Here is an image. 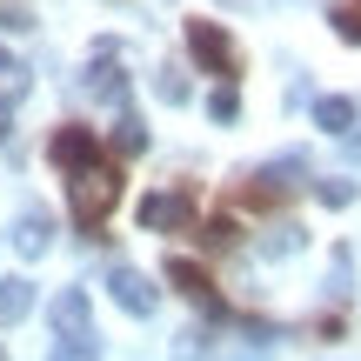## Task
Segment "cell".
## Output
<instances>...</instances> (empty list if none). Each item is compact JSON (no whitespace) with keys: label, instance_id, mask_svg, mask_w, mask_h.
<instances>
[{"label":"cell","instance_id":"6da1fadb","mask_svg":"<svg viewBox=\"0 0 361 361\" xmlns=\"http://www.w3.org/2000/svg\"><path fill=\"white\" fill-rule=\"evenodd\" d=\"M47 154H54V168L67 174V207H74V228H80V234H101L107 214H114V201H121V161H107L101 134L80 128V121L54 128Z\"/></svg>","mask_w":361,"mask_h":361},{"label":"cell","instance_id":"7a4b0ae2","mask_svg":"<svg viewBox=\"0 0 361 361\" xmlns=\"http://www.w3.org/2000/svg\"><path fill=\"white\" fill-rule=\"evenodd\" d=\"M188 54L207 67V74H221V80L241 74V47H234V34L214 27V20H188Z\"/></svg>","mask_w":361,"mask_h":361},{"label":"cell","instance_id":"3957f363","mask_svg":"<svg viewBox=\"0 0 361 361\" xmlns=\"http://www.w3.org/2000/svg\"><path fill=\"white\" fill-rule=\"evenodd\" d=\"M141 228H147V234H180V228H194V194H188V188L147 194V201H141Z\"/></svg>","mask_w":361,"mask_h":361},{"label":"cell","instance_id":"277c9868","mask_svg":"<svg viewBox=\"0 0 361 361\" xmlns=\"http://www.w3.org/2000/svg\"><path fill=\"white\" fill-rule=\"evenodd\" d=\"M54 335H61V341H94L87 288H61V295H54Z\"/></svg>","mask_w":361,"mask_h":361},{"label":"cell","instance_id":"5b68a950","mask_svg":"<svg viewBox=\"0 0 361 361\" xmlns=\"http://www.w3.org/2000/svg\"><path fill=\"white\" fill-rule=\"evenodd\" d=\"M168 281H174V288H180V295H188L201 314H228V301L214 295V281H207V268H201V261H180V255H174V261H168Z\"/></svg>","mask_w":361,"mask_h":361},{"label":"cell","instance_id":"8992f818","mask_svg":"<svg viewBox=\"0 0 361 361\" xmlns=\"http://www.w3.org/2000/svg\"><path fill=\"white\" fill-rule=\"evenodd\" d=\"M107 295H114V301H121L128 314H141V322H147V314L161 308V295L147 288V274H134V268H114V274H107Z\"/></svg>","mask_w":361,"mask_h":361},{"label":"cell","instance_id":"52a82bcc","mask_svg":"<svg viewBox=\"0 0 361 361\" xmlns=\"http://www.w3.org/2000/svg\"><path fill=\"white\" fill-rule=\"evenodd\" d=\"M7 241H13V255H27V261H34V255H47V247H54V221L40 214V207H27V214L13 221V234H7Z\"/></svg>","mask_w":361,"mask_h":361},{"label":"cell","instance_id":"ba28073f","mask_svg":"<svg viewBox=\"0 0 361 361\" xmlns=\"http://www.w3.org/2000/svg\"><path fill=\"white\" fill-rule=\"evenodd\" d=\"M295 174H301V161H281V168H261L255 180H247V201H255V207H274L281 194H295Z\"/></svg>","mask_w":361,"mask_h":361},{"label":"cell","instance_id":"9c48e42d","mask_svg":"<svg viewBox=\"0 0 361 361\" xmlns=\"http://www.w3.org/2000/svg\"><path fill=\"white\" fill-rule=\"evenodd\" d=\"M87 94H101V101H121V94H128V80H121V67H114V47L94 54V67H87Z\"/></svg>","mask_w":361,"mask_h":361},{"label":"cell","instance_id":"30bf717a","mask_svg":"<svg viewBox=\"0 0 361 361\" xmlns=\"http://www.w3.org/2000/svg\"><path fill=\"white\" fill-rule=\"evenodd\" d=\"M355 114H361V107L348 101V94H322V101H314V128H322V134H348Z\"/></svg>","mask_w":361,"mask_h":361},{"label":"cell","instance_id":"8fae6325","mask_svg":"<svg viewBox=\"0 0 361 361\" xmlns=\"http://www.w3.org/2000/svg\"><path fill=\"white\" fill-rule=\"evenodd\" d=\"M20 314H34V281L7 274V281H0V328H7V322H20Z\"/></svg>","mask_w":361,"mask_h":361},{"label":"cell","instance_id":"7c38bea8","mask_svg":"<svg viewBox=\"0 0 361 361\" xmlns=\"http://www.w3.org/2000/svg\"><path fill=\"white\" fill-rule=\"evenodd\" d=\"M201 241H207V247H234V241H241V221L214 214V221H207V228H201Z\"/></svg>","mask_w":361,"mask_h":361},{"label":"cell","instance_id":"4fadbf2b","mask_svg":"<svg viewBox=\"0 0 361 361\" xmlns=\"http://www.w3.org/2000/svg\"><path fill=\"white\" fill-rule=\"evenodd\" d=\"M335 34L361 47V0H341V7H335Z\"/></svg>","mask_w":361,"mask_h":361},{"label":"cell","instance_id":"5bb4252c","mask_svg":"<svg viewBox=\"0 0 361 361\" xmlns=\"http://www.w3.org/2000/svg\"><path fill=\"white\" fill-rule=\"evenodd\" d=\"M114 141H121V154H141V147H147V128H141V121H134V114H121Z\"/></svg>","mask_w":361,"mask_h":361},{"label":"cell","instance_id":"9a60e30c","mask_svg":"<svg viewBox=\"0 0 361 361\" xmlns=\"http://www.w3.org/2000/svg\"><path fill=\"white\" fill-rule=\"evenodd\" d=\"M207 114H214V121H234V114H241V94L221 80V87H214V101H207Z\"/></svg>","mask_w":361,"mask_h":361},{"label":"cell","instance_id":"2e32d148","mask_svg":"<svg viewBox=\"0 0 361 361\" xmlns=\"http://www.w3.org/2000/svg\"><path fill=\"white\" fill-rule=\"evenodd\" d=\"M314 194H322L328 207H348V201H355V180H341V174H335V180H314Z\"/></svg>","mask_w":361,"mask_h":361},{"label":"cell","instance_id":"e0dca14e","mask_svg":"<svg viewBox=\"0 0 361 361\" xmlns=\"http://www.w3.org/2000/svg\"><path fill=\"white\" fill-rule=\"evenodd\" d=\"M154 87H161V101H168V107L188 101V80H180V74H154Z\"/></svg>","mask_w":361,"mask_h":361},{"label":"cell","instance_id":"ac0fdd59","mask_svg":"<svg viewBox=\"0 0 361 361\" xmlns=\"http://www.w3.org/2000/svg\"><path fill=\"white\" fill-rule=\"evenodd\" d=\"M47 361H94V341H54Z\"/></svg>","mask_w":361,"mask_h":361},{"label":"cell","instance_id":"d6986e66","mask_svg":"<svg viewBox=\"0 0 361 361\" xmlns=\"http://www.w3.org/2000/svg\"><path fill=\"white\" fill-rule=\"evenodd\" d=\"M261 247H268V255H295V247H301V228H274V241H261Z\"/></svg>","mask_w":361,"mask_h":361},{"label":"cell","instance_id":"ffe728a7","mask_svg":"<svg viewBox=\"0 0 361 361\" xmlns=\"http://www.w3.org/2000/svg\"><path fill=\"white\" fill-rule=\"evenodd\" d=\"M20 74H27V67H20V61H13V54H7V47H0V80H7V87H20Z\"/></svg>","mask_w":361,"mask_h":361},{"label":"cell","instance_id":"44dd1931","mask_svg":"<svg viewBox=\"0 0 361 361\" xmlns=\"http://www.w3.org/2000/svg\"><path fill=\"white\" fill-rule=\"evenodd\" d=\"M7 134H13V107L0 101V141H7Z\"/></svg>","mask_w":361,"mask_h":361},{"label":"cell","instance_id":"7402d4cb","mask_svg":"<svg viewBox=\"0 0 361 361\" xmlns=\"http://www.w3.org/2000/svg\"><path fill=\"white\" fill-rule=\"evenodd\" d=\"M228 7H255V0H228Z\"/></svg>","mask_w":361,"mask_h":361},{"label":"cell","instance_id":"603a6c76","mask_svg":"<svg viewBox=\"0 0 361 361\" xmlns=\"http://www.w3.org/2000/svg\"><path fill=\"white\" fill-rule=\"evenodd\" d=\"M0 361H7V355H0Z\"/></svg>","mask_w":361,"mask_h":361}]
</instances>
